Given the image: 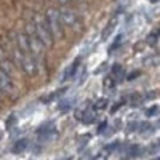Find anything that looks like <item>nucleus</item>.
Segmentation results:
<instances>
[{
	"label": "nucleus",
	"mask_w": 160,
	"mask_h": 160,
	"mask_svg": "<svg viewBox=\"0 0 160 160\" xmlns=\"http://www.w3.org/2000/svg\"><path fill=\"white\" fill-rule=\"evenodd\" d=\"M38 135H40V139H42V141H53V139H56L58 133H56L55 130H50V131L38 133Z\"/></svg>",
	"instance_id": "10"
},
{
	"label": "nucleus",
	"mask_w": 160,
	"mask_h": 160,
	"mask_svg": "<svg viewBox=\"0 0 160 160\" xmlns=\"http://www.w3.org/2000/svg\"><path fill=\"white\" fill-rule=\"evenodd\" d=\"M0 90H2V93H5V95H13V90H15V83H13L11 74H8L3 69H0Z\"/></svg>",
	"instance_id": "6"
},
{
	"label": "nucleus",
	"mask_w": 160,
	"mask_h": 160,
	"mask_svg": "<svg viewBox=\"0 0 160 160\" xmlns=\"http://www.w3.org/2000/svg\"><path fill=\"white\" fill-rule=\"evenodd\" d=\"M120 42H122V37H117V40H115V42L111 45V48H109V53H112V51H114V50H115V48L120 45Z\"/></svg>",
	"instance_id": "18"
},
{
	"label": "nucleus",
	"mask_w": 160,
	"mask_h": 160,
	"mask_svg": "<svg viewBox=\"0 0 160 160\" xmlns=\"http://www.w3.org/2000/svg\"><path fill=\"white\" fill-rule=\"evenodd\" d=\"M139 146H131V148H128L127 149V155H123V160H128V158H133V157H136V155H139Z\"/></svg>",
	"instance_id": "11"
},
{
	"label": "nucleus",
	"mask_w": 160,
	"mask_h": 160,
	"mask_svg": "<svg viewBox=\"0 0 160 160\" xmlns=\"http://www.w3.org/2000/svg\"><path fill=\"white\" fill-rule=\"evenodd\" d=\"M158 106H151V108H148V109H146V115H148V117H154V115H157L158 114Z\"/></svg>",
	"instance_id": "14"
},
{
	"label": "nucleus",
	"mask_w": 160,
	"mask_h": 160,
	"mask_svg": "<svg viewBox=\"0 0 160 160\" xmlns=\"http://www.w3.org/2000/svg\"><path fill=\"white\" fill-rule=\"evenodd\" d=\"M141 133H149V131H152V125L151 123H141V130H139Z\"/></svg>",
	"instance_id": "17"
},
{
	"label": "nucleus",
	"mask_w": 160,
	"mask_h": 160,
	"mask_svg": "<svg viewBox=\"0 0 160 160\" xmlns=\"http://www.w3.org/2000/svg\"><path fill=\"white\" fill-rule=\"evenodd\" d=\"M71 106H72V101H61V102L58 104V109H59L61 112H66V111L71 109Z\"/></svg>",
	"instance_id": "13"
},
{
	"label": "nucleus",
	"mask_w": 160,
	"mask_h": 160,
	"mask_svg": "<svg viewBox=\"0 0 160 160\" xmlns=\"http://www.w3.org/2000/svg\"><path fill=\"white\" fill-rule=\"evenodd\" d=\"M28 146H29V142H28V139H18L15 144H13V148H11V152L13 154H22L26 149H28Z\"/></svg>",
	"instance_id": "8"
},
{
	"label": "nucleus",
	"mask_w": 160,
	"mask_h": 160,
	"mask_svg": "<svg viewBox=\"0 0 160 160\" xmlns=\"http://www.w3.org/2000/svg\"><path fill=\"white\" fill-rule=\"evenodd\" d=\"M78 62H80V59L77 58V59H75V61H74V62L69 66V68L66 69V72H64V75H62V80H69V78H74V77H75V72H77L78 66H80Z\"/></svg>",
	"instance_id": "7"
},
{
	"label": "nucleus",
	"mask_w": 160,
	"mask_h": 160,
	"mask_svg": "<svg viewBox=\"0 0 160 160\" xmlns=\"http://www.w3.org/2000/svg\"><path fill=\"white\" fill-rule=\"evenodd\" d=\"M0 138H2V131H0Z\"/></svg>",
	"instance_id": "27"
},
{
	"label": "nucleus",
	"mask_w": 160,
	"mask_h": 160,
	"mask_svg": "<svg viewBox=\"0 0 160 160\" xmlns=\"http://www.w3.org/2000/svg\"><path fill=\"white\" fill-rule=\"evenodd\" d=\"M2 95H3V93H2V90H0V102H2Z\"/></svg>",
	"instance_id": "24"
},
{
	"label": "nucleus",
	"mask_w": 160,
	"mask_h": 160,
	"mask_svg": "<svg viewBox=\"0 0 160 160\" xmlns=\"http://www.w3.org/2000/svg\"><path fill=\"white\" fill-rule=\"evenodd\" d=\"M58 2H59V3H62V5H66V3H69L71 0H58Z\"/></svg>",
	"instance_id": "23"
},
{
	"label": "nucleus",
	"mask_w": 160,
	"mask_h": 160,
	"mask_svg": "<svg viewBox=\"0 0 160 160\" xmlns=\"http://www.w3.org/2000/svg\"><path fill=\"white\" fill-rule=\"evenodd\" d=\"M122 72H123V68H122V64H114V66H112V69H111V75H112V77L122 75Z\"/></svg>",
	"instance_id": "12"
},
{
	"label": "nucleus",
	"mask_w": 160,
	"mask_h": 160,
	"mask_svg": "<svg viewBox=\"0 0 160 160\" xmlns=\"http://www.w3.org/2000/svg\"><path fill=\"white\" fill-rule=\"evenodd\" d=\"M26 38H28L31 53H32V56H34V59H35L37 69L42 72V71H43V61H45V47H43L42 42H40V38L37 37L32 22L26 26Z\"/></svg>",
	"instance_id": "2"
},
{
	"label": "nucleus",
	"mask_w": 160,
	"mask_h": 160,
	"mask_svg": "<svg viewBox=\"0 0 160 160\" xmlns=\"http://www.w3.org/2000/svg\"><path fill=\"white\" fill-rule=\"evenodd\" d=\"M93 120H95V115H93L91 112H87V114L82 117V122H83V123H91Z\"/></svg>",
	"instance_id": "15"
},
{
	"label": "nucleus",
	"mask_w": 160,
	"mask_h": 160,
	"mask_svg": "<svg viewBox=\"0 0 160 160\" xmlns=\"http://www.w3.org/2000/svg\"><path fill=\"white\" fill-rule=\"evenodd\" d=\"M158 35H160V31H158Z\"/></svg>",
	"instance_id": "28"
},
{
	"label": "nucleus",
	"mask_w": 160,
	"mask_h": 160,
	"mask_svg": "<svg viewBox=\"0 0 160 160\" xmlns=\"http://www.w3.org/2000/svg\"><path fill=\"white\" fill-rule=\"evenodd\" d=\"M157 125H158V127H160V118H158V122H157Z\"/></svg>",
	"instance_id": "26"
},
{
	"label": "nucleus",
	"mask_w": 160,
	"mask_h": 160,
	"mask_svg": "<svg viewBox=\"0 0 160 160\" xmlns=\"http://www.w3.org/2000/svg\"><path fill=\"white\" fill-rule=\"evenodd\" d=\"M115 24H117V18H114L108 26H106V28H104V31H102V34H101V37H102V40H106V38H108L112 32H114V29H115Z\"/></svg>",
	"instance_id": "9"
},
{
	"label": "nucleus",
	"mask_w": 160,
	"mask_h": 160,
	"mask_svg": "<svg viewBox=\"0 0 160 160\" xmlns=\"http://www.w3.org/2000/svg\"><path fill=\"white\" fill-rule=\"evenodd\" d=\"M123 104H125V101H123V99H122V101H118V104H115V106H114V108H112V112H115V111H117L118 108H122V106H123Z\"/></svg>",
	"instance_id": "20"
},
{
	"label": "nucleus",
	"mask_w": 160,
	"mask_h": 160,
	"mask_svg": "<svg viewBox=\"0 0 160 160\" xmlns=\"http://www.w3.org/2000/svg\"><path fill=\"white\" fill-rule=\"evenodd\" d=\"M151 2H152V3H155V2H158V0H151Z\"/></svg>",
	"instance_id": "25"
},
{
	"label": "nucleus",
	"mask_w": 160,
	"mask_h": 160,
	"mask_svg": "<svg viewBox=\"0 0 160 160\" xmlns=\"http://www.w3.org/2000/svg\"><path fill=\"white\" fill-rule=\"evenodd\" d=\"M106 127H108V123H106V122H102V123L99 125V128H98V133H102V131L106 130Z\"/></svg>",
	"instance_id": "22"
},
{
	"label": "nucleus",
	"mask_w": 160,
	"mask_h": 160,
	"mask_svg": "<svg viewBox=\"0 0 160 160\" xmlns=\"http://www.w3.org/2000/svg\"><path fill=\"white\" fill-rule=\"evenodd\" d=\"M32 26H34V29H35L37 37L40 38V42L43 43V47H45V48H51L55 37H53V34H51V31H50L47 16L42 15V13H37V15L34 16V19H32Z\"/></svg>",
	"instance_id": "3"
},
{
	"label": "nucleus",
	"mask_w": 160,
	"mask_h": 160,
	"mask_svg": "<svg viewBox=\"0 0 160 160\" xmlns=\"http://www.w3.org/2000/svg\"><path fill=\"white\" fill-rule=\"evenodd\" d=\"M59 13H61V19H62L64 26H68V28H71L74 31H80V19L71 8H61Z\"/></svg>",
	"instance_id": "5"
},
{
	"label": "nucleus",
	"mask_w": 160,
	"mask_h": 160,
	"mask_svg": "<svg viewBox=\"0 0 160 160\" xmlns=\"http://www.w3.org/2000/svg\"><path fill=\"white\" fill-rule=\"evenodd\" d=\"M47 21H48V26H50V31L53 34L55 38H62L64 35V31H62V19H61V13L55 8H50L47 11Z\"/></svg>",
	"instance_id": "4"
},
{
	"label": "nucleus",
	"mask_w": 160,
	"mask_h": 160,
	"mask_svg": "<svg viewBox=\"0 0 160 160\" xmlns=\"http://www.w3.org/2000/svg\"><path fill=\"white\" fill-rule=\"evenodd\" d=\"M93 160H108V155H106V154H98Z\"/></svg>",
	"instance_id": "21"
},
{
	"label": "nucleus",
	"mask_w": 160,
	"mask_h": 160,
	"mask_svg": "<svg viewBox=\"0 0 160 160\" xmlns=\"http://www.w3.org/2000/svg\"><path fill=\"white\" fill-rule=\"evenodd\" d=\"M118 148H120V142H117V141H115V142H112V144H109V146H106V151H108V152L111 154V152L117 151Z\"/></svg>",
	"instance_id": "16"
},
{
	"label": "nucleus",
	"mask_w": 160,
	"mask_h": 160,
	"mask_svg": "<svg viewBox=\"0 0 160 160\" xmlns=\"http://www.w3.org/2000/svg\"><path fill=\"white\" fill-rule=\"evenodd\" d=\"M106 106H108V104H106V101H104V99H99L98 104H96V108H98V109H104Z\"/></svg>",
	"instance_id": "19"
},
{
	"label": "nucleus",
	"mask_w": 160,
	"mask_h": 160,
	"mask_svg": "<svg viewBox=\"0 0 160 160\" xmlns=\"http://www.w3.org/2000/svg\"><path fill=\"white\" fill-rule=\"evenodd\" d=\"M13 37H15V45H13V48H11V53H13V56H15V62L28 75H34L38 69H37L35 59H34L32 53H31V48H29V43H28V38H26V34L15 32Z\"/></svg>",
	"instance_id": "1"
}]
</instances>
